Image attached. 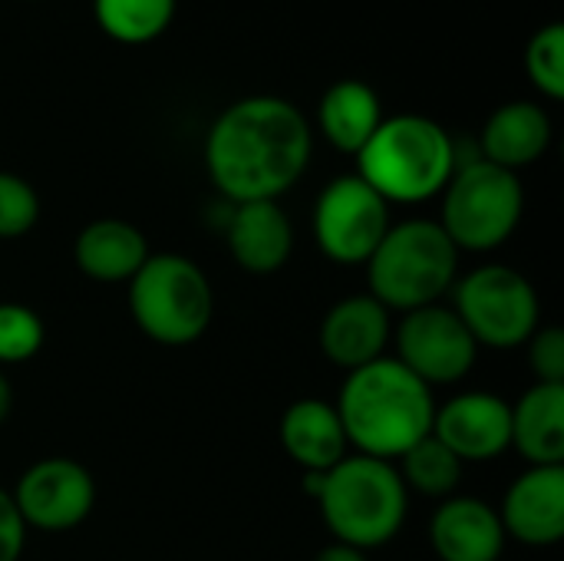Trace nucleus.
I'll list each match as a JSON object with an SVG mask.
<instances>
[{
    "label": "nucleus",
    "mask_w": 564,
    "mask_h": 561,
    "mask_svg": "<svg viewBox=\"0 0 564 561\" xmlns=\"http://www.w3.org/2000/svg\"><path fill=\"white\" fill-rule=\"evenodd\" d=\"M40 218V198L33 185L13 172H0V238H23Z\"/></svg>",
    "instance_id": "nucleus-26"
},
{
    "label": "nucleus",
    "mask_w": 564,
    "mask_h": 561,
    "mask_svg": "<svg viewBox=\"0 0 564 561\" xmlns=\"http://www.w3.org/2000/svg\"><path fill=\"white\" fill-rule=\"evenodd\" d=\"M552 142L549 112L539 103H506L496 109L482 129V159L519 172L545 155Z\"/></svg>",
    "instance_id": "nucleus-19"
},
{
    "label": "nucleus",
    "mask_w": 564,
    "mask_h": 561,
    "mask_svg": "<svg viewBox=\"0 0 564 561\" xmlns=\"http://www.w3.org/2000/svg\"><path fill=\"white\" fill-rule=\"evenodd\" d=\"M43 347V321L26 304H0V364H26Z\"/></svg>",
    "instance_id": "nucleus-25"
},
{
    "label": "nucleus",
    "mask_w": 564,
    "mask_h": 561,
    "mask_svg": "<svg viewBox=\"0 0 564 561\" xmlns=\"http://www.w3.org/2000/svg\"><path fill=\"white\" fill-rule=\"evenodd\" d=\"M506 539L499 513L473 496H449L430 522V546L440 561H499Z\"/></svg>",
    "instance_id": "nucleus-15"
},
{
    "label": "nucleus",
    "mask_w": 564,
    "mask_h": 561,
    "mask_svg": "<svg viewBox=\"0 0 564 561\" xmlns=\"http://www.w3.org/2000/svg\"><path fill=\"white\" fill-rule=\"evenodd\" d=\"M311 126L281 96H248L208 129L205 165L215 188L241 202H278L311 162Z\"/></svg>",
    "instance_id": "nucleus-1"
},
{
    "label": "nucleus",
    "mask_w": 564,
    "mask_h": 561,
    "mask_svg": "<svg viewBox=\"0 0 564 561\" xmlns=\"http://www.w3.org/2000/svg\"><path fill=\"white\" fill-rule=\"evenodd\" d=\"M10 407H13V390H10V384H7V377L0 374V423L10 417Z\"/></svg>",
    "instance_id": "nucleus-30"
},
{
    "label": "nucleus",
    "mask_w": 564,
    "mask_h": 561,
    "mask_svg": "<svg viewBox=\"0 0 564 561\" xmlns=\"http://www.w3.org/2000/svg\"><path fill=\"white\" fill-rule=\"evenodd\" d=\"M525 69L539 93L549 99H564V26L549 23L542 26L525 50Z\"/></svg>",
    "instance_id": "nucleus-24"
},
{
    "label": "nucleus",
    "mask_w": 564,
    "mask_h": 561,
    "mask_svg": "<svg viewBox=\"0 0 564 561\" xmlns=\"http://www.w3.org/2000/svg\"><path fill=\"white\" fill-rule=\"evenodd\" d=\"M13 506L26 529L69 532L89 519L96 506V483L83 463L50 456L33 463L20 476L13 489Z\"/></svg>",
    "instance_id": "nucleus-11"
},
{
    "label": "nucleus",
    "mask_w": 564,
    "mask_h": 561,
    "mask_svg": "<svg viewBox=\"0 0 564 561\" xmlns=\"http://www.w3.org/2000/svg\"><path fill=\"white\" fill-rule=\"evenodd\" d=\"M456 317L479 347H525L539 331V294L532 281L509 265H486L453 284Z\"/></svg>",
    "instance_id": "nucleus-8"
},
{
    "label": "nucleus",
    "mask_w": 564,
    "mask_h": 561,
    "mask_svg": "<svg viewBox=\"0 0 564 561\" xmlns=\"http://www.w3.org/2000/svg\"><path fill=\"white\" fill-rule=\"evenodd\" d=\"M334 407L347 443L360 456L387 463L400 460L413 443L430 436L436 417L433 387L410 374L397 357H380L360 370H350Z\"/></svg>",
    "instance_id": "nucleus-2"
},
{
    "label": "nucleus",
    "mask_w": 564,
    "mask_h": 561,
    "mask_svg": "<svg viewBox=\"0 0 564 561\" xmlns=\"http://www.w3.org/2000/svg\"><path fill=\"white\" fill-rule=\"evenodd\" d=\"M228 248L241 271L274 274L288 265L294 248L291 218L278 202H241L228 222Z\"/></svg>",
    "instance_id": "nucleus-16"
},
{
    "label": "nucleus",
    "mask_w": 564,
    "mask_h": 561,
    "mask_svg": "<svg viewBox=\"0 0 564 561\" xmlns=\"http://www.w3.org/2000/svg\"><path fill=\"white\" fill-rule=\"evenodd\" d=\"M317 506L340 546L370 552L400 536L410 496L393 463L354 453L324 473Z\"/></svg>",
    "instance_id": "nucleus-4"
},
{
    "label": "nucleus",
    "mask_w": 564,
    "mask_h": 561,
    "mask_svg": "<svg viewBox=\"0 0 564 561\" xmlns=\"http://www.w3.org/2000/svg\"><path fill=\"white\" fill-rule=\"evenodd\" d=\"M73 258H76V268L99 284L132 281V274L149 258V241L132 222L96 218L76 235Z\"/></svg>",
    "instance_id": "nucleus-18"
},
{
    "label": "nucleus",
    "mask_w": 564,
    "mask_h": 561,
    "mask_svg": "<svg viewBox=\"0 0 564 561\" xmlns=\"http://www.w3.org/2000/svg\"><path fill=\"white\" fill-rule=\"evenodd\" d=\"M390 231V205L360 179H334L314 205V241L337 265H367Z\"/></svg>",
    "instance_id": "nucleus-9"
},
{
    "label": "nucleus",
    "mask_w": 564,
    "mask_h": 561,
    "mask_svg": "<svg viewBox=\"0 0 564 561\" xmlns=\"http://www.w3.org/2000/svg\"><path fill=\"white\" fill-rule=\"evenodd\" d=\"M459 274V248L440 222L413 218L390 225L377 251L367 258V288L387 311H420L440 304Z\"/></svg>",
    "instance_id": "nucleus-5"
},
{
    "label": "nucleus",
    "mask_w": 564,
    "mask_h": 561,
    "mask_svg": "<svg viewBox=\"0 0 564 561\" xmlns=\"http://www.w3.org/2000/svg\"><path fill=\"white\" fill-rule=\"evenodd\" d=\"M314 561H367V552H360V549H350V546H340V542H334V546L321 549V552H317V559H314Z\"/></svg>",
    "instance_id": "nucleus-29"
},
{
    "label": "nucleus",
    "mask_w": 564,
    "mask_h": 561,
    "mask_svg": "<svg viewBox=\"0 0 564 561\" xmlns=\"http://www.w3.org/2000/svg\"><path fill=\"white\" fill-rule=\"evenodd\" d=\"M502 529L522 546L545 549L564 539V466H529L502 499Z\"/></svg>",
    "instance_id": "nucleus-13"
},
{
    "label": "nucleus",
    "mask_w": 564,
    "mask_h": 561,
    "mask_svg": "<svg viewBox=\"0 0 564 561\" xmlns=\"http://www.w3.org/2000/svg\"><path fill=\"white\" fill-rule=\"evenodd\" d=\"M433 436L466 466L499 460L512 446V407L486 390L459 393L436 407Z\"/></svg>",
    "instance_id": "nucleus-12"
},
{
    "label": "nucleus",
    "mask_w": 564,
    "mask_h": 561,
    "mask_svg": "<svg viewBox=\"0 0 564 561\" xmlns=\"http://www.w3.org/2000/svg\"><path fill=\"white\" fill-rule=\"evenodd\" d=\"M397 360L416 374L426 387H446L463 380L479 354V344L456 317L453 308L430 304L410 311L397 327Z\"/></svg>",
    "instance_id": "nucleus-10"
},
{
    "label": "nucleus",
    "mask_w": 564,
    "mask_h": 561,
    "mask_svg": "<svg viewBox=\"0 0 564 561\" xmlns=\"http://www.w3.org/2000/svg\"><path fill=\"white\" fill-rule=\"evenodd\" d=\"M281 446L304 473H327L350 453L337 407L317 397L297 400L284 410Z\"/></svg>",
    "instance_id": "nucleus-17"
},
{
    "label": "nucleus",
    "mask_w": 564,
    "mask_h": 561,
    "mask_svg": "<svg viewBox=\"0 0 564 561\" xmlns=\"http://www.w3.org/2000/svg\"><path fill=\"white\" fill-rule=\"evenodd\" d=\"M26 546V526L13 506V496L0 489V561H20Z\"/></svg>",
    "instance_id": "nucleus-28"
},
{
    "label": "nucleus",
    "mask_w": 564,
    "mask_h": 561,
    "mask_svg": "<svg viewBox=\"0 0 564 561\" xmlns=\"http://www.w3.org/2000/svg\"><path fill=\"white\" fill-rule=\"evenodd\" d=\"M525 212V192L516 172L486 159L456 165L443 188L440 228L459 251H492L506 245Z\"/></svg>",
    "instance_id": "nucleus-7"
},
{
    "label": "nucleus",
    "mask_w": 564,
    "mask_h": 561,
    "mask_svg": "<svg viewBox=\"0 0 564 561\" xmlns=\"http://www.w3.org/2000/svg\"><path fill=\"white\" fill-rule=\"evenodd\" d=\"M512 446L532 466H564V387L535 384L512 407Z\"/></svg>",
    "instance_id": "nucleus-20"
},
{
    "label": "nucleus",
    "mask_w": 564,
    "mask_h": 561,
    "mask_svg": "<svg viewBox=\"0 0 564 561\" xmlns=\"http://www.w3.org/2000/svg\"><path fill=\"white\" fill-rule=\"evenodd\" d=\"M129 314L149 341L162 347H185L208 331L215 294L192 258L149 255L129 281Z\"/></svg>",
    "instance_id": "nucleus-6"
},
{
    "label": "nucleus",
    "mask_w": 564,
    "mask_h": 561,
    "mask_svg": "<svg viewBox=\"0 0 564 561\" xmlns=\"http://www.w3.org/2000/svg\"><path fill=\"white\" fill-rule=\"evenodd\" d=\"M99 26L119 43H149L175 17V0H93Z\"/></svg>",
    "instance_id": "nucleus-23"
},
{
    "label": "nucleus",
    "mask_w": 564,
    "mask_h": 561,
    "mask_svg": "<svg viewBox=\"0 0 564 561\" xmlns=\"http://www.w3.org/2000/svg\"><path fill=\"white\" fill-rule=\"evenodd\" d=\"M397 473L406 489H416L433 499H449L463 479V463L430 433L400 456Z\"/></svg>",
    "instance_id": "nucleus-22"
},
{
    "label": "nucleus",
    "mask_w": 564,
    "mask_h": 561,
    "mask_svg": "<svg viewBox=\"0 0 564 561\" xmlns=\"http://www.w3.org/2000/svg\"><path fill=\"white\" fill-rule=\"evenodd\" d=\"M317 122L327 136V142L347 155H357L370 136L383 122V106L373 86L360 79H340L334 83L317 109Z\"/></svg>",
    "instance_id": "nucleus-21"
},
{
    "label": "nucleus",
    "mask_w": 564,
    "mask_h": 561,
    "mask_svg": "<svg viewBox=\"0 0 564 561\" xmlns=\"http://www.w3.org/2000/svg\"><path fill=\"white\" fill-rule=\"evenodd\" d=\"M390 311L370 298V294H354L337 301L324 321H321V350L334 367L360 370L380 357H387L390 344Z\"/></svg>",
    "instance_id": "nucleus-14"
},
{
    "label": "nucleus",
    "mask_w": 564,
    "mask_h": 561,
    "mask_svg": "<svg viewBox=\"0 0 564 561\" xmlns=\"http://www.w3.org/2000/svg\"><path fill=\"white\" fill-rule=\"evenodd\" d=\"M360 179L390 202H426L446 188L456 172V145L430 116L383 119L370 142L357 152Z\"/></svg>",
    "instance_id": "nucleus-3"
},
{
    "label": "nucleus",
    "mask_w": 564,
    "mask_h": 561,
    "mask_svg": "<svg viewBox=\"0 0 564 561\" xmlns=\"http://www.w3.org/2000/svg\"><path fill=\"white\" fill-rule=\"evenodd\" d=\"M529 367L535 384H562L564 387V334L558 327H539L529 337Z\"/></svg>",
    "instance_id": "nucleus-27"
}]
</instances>
